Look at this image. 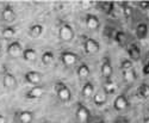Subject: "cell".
<instances>
[{"label": "cell", "mask_w": 149, "mask_h": 123, "mask_svg": "<svg viewBox=\"0 0 149 123\" xmlns=\"http://www.w3.org/2000/svg\"><path fill=\"white\" fill-rule=\"evenodd\" d=\"M0 123H7V118L1 114H0Z\"/></svg>", "instance_id": "cell-33"}, {"label": "cell", "mask_w": 149, "mask_h": 123, "mask_svg": "<svg viewBox=\"0 0 149 123\" xmlns=\"http://www.w3.org/2000/svg\"><path fill=\"white\" fill-rule=\"evenodd\" d=\"M74 35H75V32H74V30H73L70 24L63 22L60 25L58 36H60L61 41H63V42H70L74 38Z\"/></svg>", "instance_id": "cell-2"}, {"label": "cell", "mask_w": 149, "mask_h": 123, "mask_svg": "<svg viewBox=\"0 0 149 123\" xmlns=\"http://www.w3.org/2000/svg\"><path fill=\"white\" fill-rule=\"evenodd\" d=\"M142 74L143 75H149V54H148V57H147L146 62L142 67Z\"/></svg>", "instance_id": "cell-31"}, {"label": "cell", "mask_w": 149, "mask_h": 123, "mask_svg": "<svg viewBox=\"0 0 149 123\" xmlns=\"http://www.w3.org/2000/svg\"><path fill=\"white\" fill-rule=\"evenodd\" d=\"M117 89H118V86H117V84L115 81H112L111 79L105 80L104 86H103V90L105 91L106 94H113V93H116Z\"/></svg>", "instance_id": "cell-18"}, {"label": "cell", "mask_w": 149, "mask_h": 123, "mask_svg": "<svg viewBox=\"0 0 149 123\" xmlns=\"http://www.w3.org/2000/svg\"><path fill=\"white\" fill-rule=\"evenodd\" d=\"M3 84L6 89H13L17 85V79L16 77L10 72H5L3 75Z\"/></svg>", "instance_id": "cell-15"}, {"label": "cell", "mask_w": 149, "mask_h": 123, "mask_svg": "<svg viewBox=\"0 0 149 123\" xmlns=\"http://www.w3.org/2000/svg\"><path fill=\"white\" fill-rule=\"evenodd\" d=\"M107 102V94L105 93V91H98L97 93L93 94V103L98 106H103L105 105Z\"/></svg>", "instance_id": "cell-16"}, {"label": "cell", "mask_w": 149, "mask_h": 123, "mask_svg": "<svg viewBox=\"0 0 149 123\" xmlns=\"http://www.w3.org/2000/svg\"><path fill=\"white\" fill-rule=\"evenodd\" d=\"M77 118L80 123H88L91 120V113L87 106H85L82 103L78 102L77 103Z\"/></svg>", "instance_id": "cell-4"}, {"label": "cell", "mask_w": 149, "mask_h": 123, "mask_svg": "<svg viewBox=\"0 0 149 123\" xmlns=\"http://www.w3.org/2000/svg\"><path fill=\"white\" fill-rule=\"evenodd\" d=\"M23 59L25 61H29V62H32V61L36 60V56H37V52L33 48H25L23 50Z\"/></svg>", "instance_id": "cell-21"}, {"label": "cell", "mask_w": 149, "mask_h": 123, "mask_svg": "<svg viewBox=\"0 0 149 123\" xmlns=\"http://www.w3.org/2000/svg\"><path fill=\"white\" fill-rule=\"evenodd\" d=\"M100 71H102V75L105 78V80L111 79L112 73H113V68H112V64H111V60H110L109 56H104Z\"/></svg>", "instance_id": "cell-6"}, {"label": "cell", "mask_w": 149, "mask_h": 123, "mask_svg": "<svg viewBox=\"0 0 149 123\" xmlns=\"http://www.w3.org/2000/svg\"><path fill=\"white\" fill-rule=\"evenodd\" d=\"M29 36L31 38H38L40 36L43 34V27L41 24H33V25L30 27L29 29Z\"/></svg>", "instance_id": "cell-19"}, {"label": "cell", "mask_w": 149, "mask_h": 123, "mask_svg": "<svg viewBox=\"0 0 149 123\" xmlns=\"http://www.w3.org/2000/svg\"><path fill=\"white\" fill-rule=\"evenodd\" d=\"M139 94L144 98V99H149V85L143 82L141 84V86L139 87Z\"/></svg>", "instance_id": "cell-29"}, {"label": "cell", "mask_w": 149, "mask_h": 123, "mask_svg": "<svg viewBox=\"0 0 149 123\" xmlns=\"http://www.w3.org/2000/svg\"><path fill=\"white\" fill-rule=\"evenodd\" d=\"M132 61L130 59H123L120 61V71H129V69H132Z\"/></svg>", "instance_id": "cell-30"}, {"label": "cell", "mask_w": 149, "mask_h": 123, "mask_svg": "<svg viewBox=\"0 0 149 123\" xmlns=\"http://www.w3.org/2000/svg\"><path fill=\"white\" fill-rule=\"evenodd\" d=\"M129 106V101L127 96L122 93V94H118L115 101H113V109L116 110V111H123V110H125Z\"/></svg>", "instance_id": "cell-7"}, {"label": "cell", "mask_w": 149, "mask_h": 123, "mask_svg": "<svg viewBox=\"0 0 149 123\" xmlns=\"http://www.w3.org/2000/svg\"><path fill=\"white\" fill-rule=\"evenodd\" d=\"M127 52H128V54H129L131 61H137V60H140L141 49H140V47L136 44V43H130V44L128 45Z\"/></svg>", "instance_id": "cell-14"}, {"label": "cell", "mask_w": 149, "mask_h": 123, "mask_svg": "<svg viewBox=\"0 0 149 123\" xmlns=\"http://www.w3.org/2000/svg\"><path fill=\"white\" fill-rule=\"evenodd\" d=\"M77 73L80 78H87L91 74V69L88 67L87 64H81L78 68H77Z\"/></svg>", "instance_id": "cell-24"}, {"label": "cell", "mask_w": 149, "mask_h": 123, "mask_svg": "<svg viewBox=\"0 0 149 123\" xmlns=\"http://www.w3.org/2000/svg\"><path fill=\"white\" fill-rule=\"evenodd\" d=\"M122 73H123V79H124V81H125L127 84H132L136 80V78H137V75H136V72H135L134 68L129 69V71H123Z\"/></svg>", "instance_id": "cell-22"}, {"label": "cell", "mask_w": 149, "mask_h": 123, "mask_svg": "<svg viewBox=\"0 0 149 123\" xmlns=\"http://www.w3.org/2000/svg\"><path fill=\"white\" fill-rule=\"evenodd\" d=\"M16 118L19 123H32L33 114L29 111V110H24V111L16 113Z\"/></svg>", "instance_id": "cell-13"}, {"label": "cell", "mask_w": 149, "mask_h": 123, "mask_svg": "<svg viewBox=\"0 0 149 123\" xmlns=\"http://www.w3.org/2000/svg\"><path fill=\"white\" fill-rule=\"evenodd\" d=\"M95 123H104V122H95Z\"/></svg>", "instance_id": "cell-38"}, {"label": "cell", "mask_w": 149, "mask_h": 123, "mask_svg": "<svg viewBox=\"0 0 149 123\" xmlns=\"http://www.w3.org/2000/svg\"><path fill=\"white\" fill-rule=\"evenodd\" d=\"M81 94L84 97H91L94 94V84L91 82V81H87V82H85L84 86H82V89H81Z\"/></svg>", "instance_id": "cell-20"}, {"label": "cell", "mask_w": 149, "mask_h": 123, "mask_svg": "<svg viewBox=\"0 0 149 123\" xmlns=\"http://www.w3.org/2000/svg\"><path fill=\"white\" fill-rule=\"evenodd\" d=\"M139 6L142 10H149V1H140L139 3Z\"/></svg>", "instance_id": "cell-32"}, {"label": "cell", "mask_w": 149, "mask_h": 123, "mask_svg": "<svg viewBox=\"0 0 149 123\" xmlns=\"http://www.w3.org/2000/svg\"><path fill=\"white\" fill-rule=\"evenodd\" d=\"M122 10H123V15L127 19H130V17H132V8L130 6V4L128 1H123L120 4Z\"/></svg>", "instance_id": "cell-27"}, {"label": "cell", "mask_w": 149, "mask_h": 123, "mask_svg": "<svg viewBox=\"0 0 149 123\" xmlns=\"http://www.w3.org/2000/svg\"><path fill=\"white\" fill-rule=\"evenodd\" d=\"M116 123H127V122H123V121H122V122H120V121H117V122H116Z\"/></svg>", "instance_id": "cell-35"}, {"label": "cell", "mask_w": 149, "mask_h": 123, "mask_svg": "<svg viewBox=\"0 0 149 123\" xmlns=\"http://www.w3.org/2000/svg\"><path fill=\"white\" fill-rule=\"evenodd\" d=\"M45 92V89L44 86H41V85H37V86H33L32 89H30L29 91L25 92V97L28 99H38L41 98Z\"/></svg>", "instance_id": "cell-10"}, {"label": "cell", "mask_w": 149, "mask_h": 123, "mask_svg": "<svg viewBox=\"0 0 149 123\" xmlns=\"http://www.w3.org/2000/svg\"><path fill=\"white\" fill-rule=\"evenodd\" d=\"M24 78H25V81H26V82L37 86V85H40V84H41L43 77H42V74H41L40 72L29 71V72H26L25 74H24Z\"/></svg>", "instance_id": "cell-8"}, {"label": "cell", "mask_w": 149, "mask_h": 123, "mask_svg": "<svg viewBox=\"0 0 149 123\" xmlns=\"http://www.w3.org/2000/svg\"><path fill=\"white\" fill-rule=\"evenodd\" d=\"M43 123H52V122H49V121H45V122H43Z\"/></svg>", "instance_id": "cell-36"}, {"label": "cell", "mask_w": 149, "mask_h": 123, "mask_svg": "<svg viewBox=\"0 0 149 123\" xmlns=\"http://www.w3.org/2000/svg\"><path fill=\"white\" fill-rule=\"evenodd\" d=\"M85 24L90 30H98V28L100 27V20L95 15L87 13L85 16Z\"/></svg>", "instance_id": "cell-11"}, {"label": "cell", "mask_w": 149, "mask_h": 123, "mask_svg": "<svg viewBox=\"0 0 149 123\" xmlns=\"http://www.w3.org/2000/svg\"><path fill=\"white\" fill-rule=\"evenodd\" d=\"M1 18L6 23L15 22V19H16V11L13 10V7L10 6V5L5 6L3 8V11H1Z\"/></svg>", "instance_id": "cell-12"}, {"label": "cell", "mask_w": 149, "mask_h": 123, "mask_svg": "<svg viewBox=\"0 0 149 123\" xmlns=\"http://www.w3.org/2000/svg\"><path fill=\"white\" fill-rule=\"evenodd\" d=\"M79 60V56L70 50H65L61 53V61L66 67H72L74 66Z\"/></svg>", "instance_id": "cell-5"}, {"label": "cell", "mask_w": 149, "mask_h": 123, "mask_svg": "<svg viewBox=\"0 0 149 123\" xmlns=\"http://www.w3.org/2000/svg\"><path fill=\"white\" fill-rule=\"evenodd\" d=\"M16 34H17V30H16L15 27H5V28L1 30V36H3L4 38H6V40L15 37Z\"/></svg>", "instance_id": "cell-25"}, {"label": "cell", "mask_w": 149, "mask_h": 123, "mask_svg": "<svg viewBox=\"0 0 149 123\" xmlns=\"http://www.w3.org/2000/svg\"><path fill=\"white\" fill-rule=\"evenodd\" d=\"M55 92L58 97V99L63 103H68L72 99V92L69 87L62 81H58L55 84Z\"/></svg>", "instance_id": "cell-1"}, {"label": "cell", "mask_w": 149, "mask_h": 123, "mask_svg": "<svg viewBox=\"0 0 149 123\" xmlns=\"http://www.w3.org/2000/svg\"><path fill=\"white\" fill-rule=\"evenodd\" d=\"M143 123H149V116L143 118Z\"/></svg>", "instance_id": "cell-34"}, {"label": "cell", "mask_w": 149, "mask_h": 123, "mask_svg": "<svg viewBox=\"0 0 149 123\" xmlns=\"http://www.w3.org/2000/svg\"><path fill=\"white\" fill-rule=\"evenodd\" d=\"M100 49L99 42L88 36H84V50L86 54H95Z\"/></svg>", "instance_id": "cell-3"}, {"label": "cell", "mask_w": 149, "mask_h": 123, "mask_svg": "<svg viewBox=\"0 0 149 123\" xmlns=\"http://www.w3.org/2000/svg\"><path fill=\"white\" fill-rule=\"evenodd\" d=\"M54 60H55V55L52 50H47L42 54V62L45 66H50L54 62Z\"/></svg>", "instance_id": "cell-23"}, {"label": "cell", "mask_w": 149, "mask_h": 123, "mask_svg": "<svg viewBox=\"0 0 149 123\" xmlns=\"http://www.w3.org/2000/svg\"><path fill=\"white\" fill-rule=\"evenodd\" d=\"M0 56H1V48H0Z\"/></svg>", "instance_id": "cell-37"}, {"label": "cell", "mask_w": 149, "mask_h": 123, "mask_svg": "<svg viewBox=\"0 0 149 123\" xmlns=\"http://www.w3.org/2000/svg\"><path fill=\"white\" fill-rule=\"evenodd\" d=\"M102 11L104 12L105 15H112L113 12V7H115V4L112 1H103L102 4Z\"/></svg>", "instance_id": "cell-26"}, {"label": "cell", "mask_w": 149, "mask_h": 123, "mask_svg": "<svg viewBox=\"0 0 149 123\" xmlns=\"http://www.w3.org/2000/svg\"><path fill=\"white\" fill-rule=\"evenodd\" d=\"M148 24L147 23H140L137 28H136V36H137L139 40H144L148 35Z\"/></svg>", "instance_id": "cell-17"}, {"label": "cell", "mask_w": 149, "mask_h": 123, "mask_svg": "<svg viewBox=\"0 0 149 123\" xmlns=\"http://www.w3.org/2000/svg\"><path fill=\"white\" fill-rule=\"evenodd\" d=\"M23 50H24V49H23L20 42H18V41L11 42V43L7 45V49H6L7 54H8L11 57H17V56H19L20 54H23Z\"/></svg>", "instance_id": "cell-9"}, {"label": "cell", "mask_w": 149, "mask_h": 123, "mask_svg": "<svg viewBox=\"0 0 149 123\" xmlns=\"http://www.w3.org/2000/svg\"><path fill=\"white\" fill-rule=\"evenodd\" d=\"M113 40L116 41L117 44L124 45L125 42H127V35H125V32H123V31H116V35H115Z\"/></svg>", "instance_id": "cell-28"}]
</instances>
